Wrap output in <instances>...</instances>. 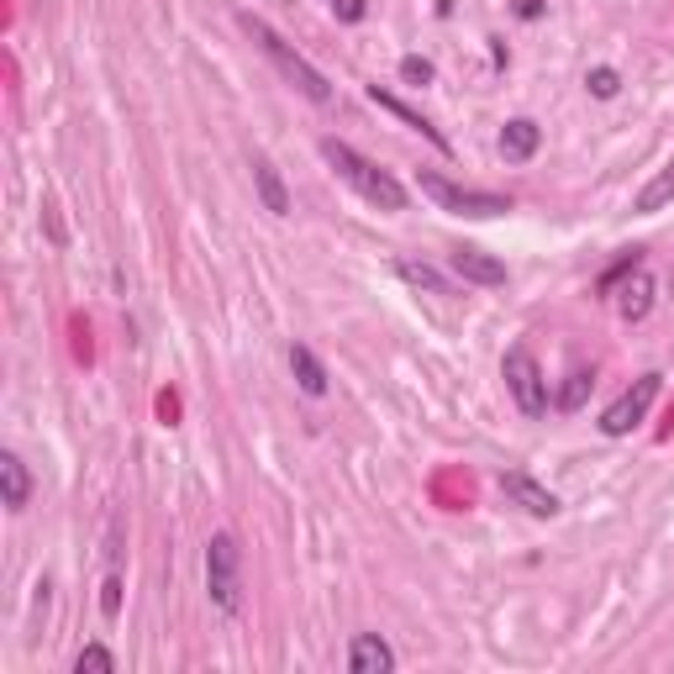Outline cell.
Wrapping results in <instances>:
<instances>
[{"label": "cell", "instance_id": "3957f363", "mask_svg": "<svg viewBox=\"0 0 674 674\" xmlns=\"http://www.w3.org/2000/svg\"><path fill=\"white\" fill-rule=\"evenodd\" d=\"M206 591H212V606L221 617H238L243 606V548L232 533H216L206 542Z\"/></svg>", "mask_w": 674, "mask_h": 674}, {"label": "cell", "instance_id": "5b68a950", "mask_svg": "<svg viewBox=\"0 0 674 674\" xmlns=\"http://www.w3.org/2000/svg\"><path fill=\"white\" fill-rule=\"evenodd\" d=\"M501 379H506V390H512V401H516L522 416H542V411H548V379H542V364L533 358L527 343L506 349V358H501Z\"/></svg>", "mask_w": 674, "mask_h": 674}, {"label": "cell", "instance_id": "7c38bea8", "mask_svg": "<svg viewBox=\"0 0 674 674\" xmlns=\"http://www.w3.org/2000/svg\"><path fill=\"white\" fill-rule=\"evenodd\" d=\"M617 311H621V322H643L648 311H653V274L638 264V270L621 279V290H617Z\"/></svg>", "mask_w": 674, "mask_h": 674}, {"label": "cell", "instance_id": "9c48e42d", "mask_svg": "<svg viewBox=\"0 0 674 674\" xmlns=\"http://www.w3.org/2000/svg\"><path fill=\"white\" fill-rule=\"evenodd\" d=\"M369 101H375L379 111H390L396 122H405L411 133H422V137H427V142H432V148H437V153H454V142H448V137L437 133V127H432V122H427V116H422V111H411V106H405V101H396L390 90H379V84H369Z\"/></svg>", "mask_w": 674, "mask_h": 674}, {"label": "cell", "instance_id": "4fadbf2b", "mask_svg": "<svg viewBox=\"0 0 674 674\" xmlns=\"http://www.w3.org/2000/svg\"><path fill=\"white\" fill-rule=\"evenodd\" d=\"M542 142V127L533 122V116H512L506 127H501V159L506 163H527L533 153H538Z\"/></svg>", "mask_w": 674, "mask_h": 674}, {"label": "cell", "instance_id": "6da1fadb", "mask_svg": "<svg viewBox=\"0 0 674 674\" xmlns=\"http://www.w3.org/2000/svg\"><path fill=\"white\" fill-rule=\"evenodd\" d=\"M238 27H243L248 37L259 43V48H264V58H270V64L279 69V75H285V80L296 84L306 101H317V106H332V84H327V75L317 69V64H306V58H300L296 48H290V43H285V37H279V32L270 27L264 16L243 11V16H238Z\"/></svg>", "mask_w": 674, "mask_h": 674}, {"label": "cell", "instance_id": "9a60e30c", "mask_svg": "<svg viewBox=\"0 0 674 674\" xmlns=\"http://www.w3.org/2000/svg\"><path fill=\"white\" fill-rule=\"evenodd\" d=\"M290 375H296V385L306 396H327V369L306 343H290Z\"/></svg>", "mask_w": 674, "mask_h": 674}, {"label": "cell", "instance_id": "52a82bcc", "mask_svg": "<svg viewBox=\"0 0 674 674\" xmlns=\"http://www.w3.org/2000/svg\"><path fill=\"white\" fill-rule=\"evenodd\" d=\"M501 495L516 501L527 516H559V495L548 485H538L533 475H522V469H506V475H501Z\"/></svg>", "mask_w": 674, "mask_h": 674}, {"label": "cell", "instance_id": "ac0fdd59", "mask_svg": "<svg viewBox=\"0 0 674 674\" xmlns=\"http://www.w3.org/2000/svg\"><path fill=\"white\" fill-rule=\"evenodd\" d=\"M396 274H401L405 285H416V290H432V296H448V279L432 270V264H416V259H401L396 264Z\"/></svg>", "mask_w": 674, "mask_h": 674}, {"label": "cell", "instance_id": "603a6c76", "mask_svg": "<svg viewBox=\"0 0 674 674\" xmlns=\"http://www.w3.org/2000/svg\"><path fill=\"white\" fill-rule=\"evenodd\" d=\"M101 612H106V617H116V612H122V580H116V574H106V585H101Z\"/></svg>", "mask_w": 674, "mask_h": 674}, {"label": "cell", "instance_id": "cb8c5ba5", "mask_svg": "<svg viewBox=\"0 0 674 674\" xmlns=\"http://www.w3.org/2000/svg\"><path fill=\"white\" fill-rule=\"evenodd\" d=\"M338 5V22H364L369 16V0H332Z\"/></svg>", "mask_w": 674, "mask_h": 674}, {"label": "cell", "instance_id": "30bf717a", "mask_svg": "<svg viewBox=\"0 0 674 674\" xmlns=\"http://www.w3.org/2000/svg\"><path fill=\"white\" fill-rule=\"evenodd\" d=\"M349 670L353 674H390L396 670V648L385 643L379 632H358L349 643Z\"/></svg>", "mask_w": 674, "mask_h": 674}, {"label": "cell", "instance_id": "d6986e66", "mask_svg": "<svg viewBox=\"0 0 674 674\" xmlns=\"http://www.w3.org/2000/svg\"><path fill=\"white\" fill-rule=\"evenodd\" d=\"M111 670H116V653L106 643H90L75 653V674H111Z\"/></svg>", "mask_w": 674, "mask_h": 674}, {"label": "cell", "instance_id": "d4e9b609", "mask_svg": "<svg viewBox=\"0 0 674 674\" xmlns=\"http://www.w3.org/2000/svg\"><path fill=\"white\" fill-rule=\"evenodd\" d=\"M542 11H548L542 0H516V16H522V22H538Z\"/></svg>", "mask_w": 674, "mask_h": 674}, {"label": "cell", "instance_id": "ba28073f", "mask_svg": "<svg viewBox=\"0 0 674 674\" xmlns=\"http://www.w3.org/2000/svg\"><path fill=\"white\" fill-rule=\"evenodd\" d=\"M448 270L459 274L464 285H506V264L495 253H485V248H454Z\"/></svg>", "mask_w": 674, "mask_h": 674}, {"label": "cell", "instance_id": "8fae6325", "mask_svg": "<svg viewBox=\"0 0 674 674\" xmlns=\"http://www.w3.org/2000/svg\"><path fill=\"white\" fill-rule=\"evenodd\" d=\"M253 190H259V201H264L270 216H290V190H285L270 153H253Z\"/></svg>", "mask_w": 674, "mask_h": 674}, {"label": "cell", "instance_id": "2e32d148", "mask_svg": "<svg viewBox=\"0 0 674 674\" xmlns=\"http://www.w3.org/2000/svg\"><path fill=\"white\" fill-rule=\"evenodd\" d=\"M670 201H674V159L664 163V169H659V174H653V180H648L643 190H638V201H632V212L653 216V212H664Z\"/></svg>", "mask_w": 674, "mask_h": 674}, {"label": "cell", "instance_id": "44dd1931", "mask_svg": "<svg viewBox=\"0 0 674 674\" xmlns=\"http://www.w3.org/2000/svg\"><path fill=\"white\" fill-rule=\"evenodd\" d=\"M401 80H405V84H416V90H427V84L437 80V69H432V58L405 54V58H401Z\"/></svg>", "mask_w": 674, "mask_h": 674}, {"label": "cell", "instance_id": "277c9868", "mask_svg": "<svg viewBox=\"0 0 674 674\" xmlns=\"http://www.w3.org/2000/svg\"><path fill=\"white\" fill-rule=\"evenodd\" d=\"M416 190L427 195L437 212H454V216H506L512 212V201H506V195L464 190V185H454L448 174H437V169H416Z\"/></svg>", "mask_w": 674, "mask_h": 674}, {"label": "cell", "instance_id": "e0dca14e", "mask_svg": "<svg viewBox=\"0 0 674 674\" xmlns=\"http://www.w3.org/2000/svg\"><path fill=\"white\" fill-rule=\"evenodd\" d=\"M591 390H595V375H591V369H574V375L559 385L553 405H559V411H580V405L591 401Z\"/></svg>", "mask_w": 674, "mask_h": 674}, {"label": "cell", "instance_id": "8992f818", "mask_svg": "<svg viewBox=\"0 0 674 674\" xmlns=\"http://www.w3.org/2000/svg\"><path fill=\"white\" fill-rule=\"evenodd\" d=\"M659 385H664V375H638L632 379V390H621L617 401L601 411V432H606V437H627V432L648 416V405L659 401Z\"/></svg>", "mask_w": 674, "mask_h": 674}, {"label": "cell", "instance_id": "7402d4cb", "mask_svg": "<svg viewBox=\"0 0 674 674\" xmlns=\"http://www.w3.org/2000/svg\"><path fill=\"white\" fill-rule=\"evenodd\" d=\"M638 264H643V253L632 248V253L621 259L617 270H606V274H601V290H617V285H621V279H627V274H632V270H638Z\"/></svg>", "mask_w": 674, "mask_h": 674}, {"label": "cell", "instance_id": "7a4b0ae2", "mask_svg": "<svg viewBox=\"0 0 674 674\" xmlns=\"http://www.w3.org/2000/svg\"><path fill=\"white\" fill-rule=\"evenodd\" d=\"M322 159L349 180L369 206H379V212H405V190H401V180L396 174H385L379 163H369L364 153H353L343 137H322Z\"/></svg>", "mask_w": 674, "mask_h": 674}, {"label": "cell", "instance_id": "ffe728a7", "mask_svg": "<svg viewBox=\"0 0 674 674\" xmlns=\"http://www.w3.org/2000/svg\"><path fill=\"white\" fill-rule=\"evenodd\" d=\"M585 90H591L595 101H617L621 75H617V69H606V64H601V69H591V75H585Z\"/></svg>", "mask_w": 674, "mask_h": 674}, {"label": "cell", "instance_id": "5bb4252c", "mask_svg": "<svg viewBox=\"0 0 674 674\" xmlns=\"http://www.w3.org/2000/svg\"><path fill=\"white\" fill-rule=\"evenodd\" d=\"M0 490H5V512H27V501H32V475H27V464L16 459L11 448L0 454Z\"/></svg>", "mask_w": 674, "mask_h": 674}]
</instances>
